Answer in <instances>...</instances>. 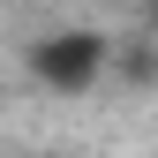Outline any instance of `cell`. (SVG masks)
I'll use <instances>...</instances> for the list:
<instances>
[{
	"label": "cell",
	"instance_id": "cell-3",
	"mask_svg": "<svg viewBox=\"0 0 158 158\" xmlns=\"http://www.w3.org/2000/svg\"><path fill=\"white\" fill-rule=\"evenodd\" d=\"M151 23H158V0H151Z\"/></svg>",
	"mask_w": 158,
	"mask_h": 158
},
{
	"label": "cell",
	"instance_id": "cell-1",
	"mask_svg": "<svg viewBox=\"0 0 158 158\" xmlns=\"http://www.w3.org/2000/svg\"><path fill=\"white\" fill-rule=\"evenodd\" d=\"M23 68H30L53 98H83V90L106 83V68H113V38H106V30H45V38H30Z\"/></svg>",
	"mask_w": 158,
	"mask_h": 158
},
{
	"label": "cell",
	"instance_id": "cell-4",
	"mask_svg": "<svg viewBox=\"0 0 158 158\" xmlns=\"http://www.w3.org/2000/svg\"><path fill=\"white\" fill-rule=\"evenodd\" d=\"M38 158H53V151H38Z\"/></svg>",
	"mask_w": 158,
	"mask_h": 158
},
{
	"label": "cell",
	"instance_id": "cell-2",
	"mask_svg": "<svg viewBox=\"0 0 158 158\" xmlns=\"http://www.w3.org/2000/svg\"><path fill=\"white\" fill-rule=\"evenodd\" d=\"M113 68H121V83H158V45H151V38H135V45L113 53Z\"/></svg>",
	"mask_w": 158,
	"mask_h": 158
}]
</instances>
